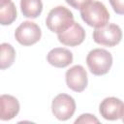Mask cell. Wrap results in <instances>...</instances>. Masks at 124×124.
Segmentation results:
<instances>
[{
	"label": "cell",
	"mask_w": 124,
	"mask_h": 124,
	"mask_svg": "<svg viewBox=\"0 0 124 124\" xmlns=\"http://www.w3.org/2000/svg\"><path fill=\"white\" fill-rule=\"evenodd\" d=\"M67 86L75 92H82L88 83L87 72L81 65H75L65 74Z\"/></svg>",
	"instance_id": "52a82bcc"
},
{
	"label": "cell",
	"mask_w": 124,
	"mask_h": 124,
	"mask_svg": "<svg viewBox=\"0 0 124 124\" xmlns=\"http://www.w3.org/2000/svg\"><path fill=\"white\" fill-rule=\"evenodd\" d=\"M121 119H122V121L124 122V114H123V116H122V118H121Z\"/></svg>",
	"instance_id": "ac0fdd59"
},
{
	"label": "cell",
	"mask_w": 124,
	"mask_h": 124,
	"mask_svg": "<svg viewBox=\"0 0 124 124\" xmlns=\"http://www.w3.org/2000/svg\"><path fill=\"white\" fill-rule=\"evenodd\" d=\"M99 111L107 120L120 119L124 114V103L116 97L105 98L99 106Z\"/></svg>",
	"instance_id": "ba28073f"
},
{
	"label": "cell",
	"mask_w": 124,
	"mask_h": 124,
	"mask_svg": "<svg viewBox=\"0 0 124 124\" xmlns=\"http://www.w3.org/2000/svg\"><path fill=\"white\" fill-rule=\"evenodd\" d=\"M73 53L65 47H54L46 55L47 62L56 68H65L73 63Z\"/></svg>",
	"instance_id": "8fae6325"
},
{
	"label": "cell",
	"mask_w": 124,
	"mask_h": 124,
	"mask_svg": "<svg viewBox=\"0 0 124 124\" xmlns=\"http://www.w3.org/2000/svg\"><path fill=\"white\" fill-rule=\"evenodd\" d=\"M73 13L64 6H57L51 9L46 18V27L54 33H61L74 23Z\"/></svg>",
	"instance_id": "7a4b0ae2"
},
{
	"label": "cell",
	"mask_w": 124,
	"mask_h": 124,
	"mask_svg": "<svg viewBox=\"0 0 124 124\" xmlns=\"http://www.w3.org/2000/svg\"><path fill=\"white\" fill-rule=\"evenodd\" d=\"M51 110L53 115L58 120H68L74 115L76 111V102L74 98L68 94H58L52 100Z\"/></svg>",
	"instance_id": "5b68a950"
},
{
	"label": "cell",
	"mask_w": 124,
	"mask_h": 124,
	"mask_svg": "<svg viewBox=\"0 0 124 124\" xmlns=\"http://www.w3.org/2000/svg\"><path fill=\"white\" fill-rule=\"evenodd\" d=\"M86 64L93 75L103 76L108 74L111 68L112 55L104 48H94L88 52Z\"/></svg>",
	"instance_id": "3957f363"
},
{
	"label": "cell",
	"mask_w": 124,
	"mask_h": 124,
	"mask_svg": "<svg viewBox=\"0 0 124 124\" xmlns=\"http://www.w3.org/2000/svg\"><path fill=\"white\" fill-rule=\"evenodd\" d=\"M117 15H124V0H108Z\"/></svg>",
	"instance_id": "2e32d148"
},
{
	"label": "cell",
	"mask_w": 124,
	"mask_h": 124,
	"mask_svg": "<svg viewBox=\"0 0 124 124\" xmlns=\"http://www.w3.org/2000/svg\"><path fill=\"white\" fill-rule=\"evenodd\" d=\"M92 37L94 42L99 45L114 46L118 45L122 39V30L115 23H107L104 26L95 28Z\"/></svg>",
	"instance_id": "277c9868"
},
{
	"label": "cell",
	"mask_w": 124,
	"mask_h": 124,
	"mask_svg": "<svg viewBox=\"0 0 124 124\" xmlns=\"http://www.w3.org/2000/svg\"><path fill=\"white\" fill-rule=\"evenodd\" d=\"M42 31L39 25L33 21H23L15 31L16 40L22 46H32L40 41Z\"/></svg>",
	"instance_id": "8992f818"
},
{
	"label": "cell",
	"mask_w": 124,
	"mask_h": 124,
	"mask_svg": "<svg viewBox=\"0 0 124 124\" xmlns=\"http://www.w3.org/2000/svg\"><path fill=\"white\" fill-rule=\"evenodd\" d=\"M18 100L8 94H3L0 97V119L3 121L11 120L19 112Z\"/></svg>",
	"instance_id": "30bf717a"
},
{
	"label": "cell",
	"mask_w": 124,
	"mask_h": 124,
	"mask_svg": "<svg viewBox=\"0 0 124 124\" xmlns=\"http://www.w3.org/2000/svg\"><path fill=\"white\" fill-rule=\"evenodd\" d=\"M80 16L87 25L98 28L108 22L109 13L102 2L92 0L80 9Z\"/></svg>",
	"instance_id": "6da1fadb"
},
{
	"label": "cell",
	"mask_w": 124,
	"mask_h": 124,
	"mask_svg": "<svg viewBox=\"0 0 124 124\" xmlns=\"http://www.w3.org/2000/svg\"><path fill=\"white\" fill-rule=\"evenodd\" d=\"M20 10L25 17L36 18L43 11V2L42 0H20Z\"/></svg>",
	"instance_id": "4fadbf2b"
},
{
	"label": "cell",
	"mask_w": 124,
	"mask_h": 124,
	"mask_svg": "<svg viewBox=\"0 0 124 124\" xmlns=\"http://www.w3.org/2000/svg\"><path fill=\"white\" fill-rule=\"evenodd\" d=\"M16 8L12 0H0V23L10 25L16 18Z\"/></svg>",
	"instance_id": "7c38bea8"
},
{
	"label": "cell",
	"mask_w": 124,
	"mask_h": 124,
	"mask_svg": "<svg viewBox=\"0 0 124 124\" xmlns=\"http://www.w3.org/2000/svg\"><path fill=\"white\" fill-rule=\"evenodd\" d=\"M57 39L61 44L65 46H76L84 41L85 30L79 23L74 21V23L68 29L57 34Z\"/></svg>",
	"instance_id": "9c48e42d"
},
{
	"label": "cell",
	"mask_w": 124,
	"mask_h": 124,
	"mask_svg": "<svg viewBox=\"0 0 124 124\" xmlns=\"http://www.w3.org/2000/svg\"><path fill=\"white\" fill-rule=\"evenodd\" d=\"M75 123H99V119L90 113H83L76 119Z\"/></svg>",
	"instance_id": "9a60e30c"
},
{
	"label": "cell",
	"mask_w": 124,
	"mask_h": 124,
	"mask_svg": "<svg viewBox=\"0 0 124 124\" xmlns=\"http://www.w3.org/2000/svg\"><path fill=\"white\" fill-rule=\"evenodd\" d=\"M0 48H1L0 68L1 70H5L13 65L16 58V50L14 46L8 43H2Z\"/></svg>",
	"instance_id": "5bb4252c"
},
{
	"label": "cell",
	"mask_w": 124,
	"mask_h": 124,
	"mask_svg": "<svg viewBox=\"0 0 124 124\" xmlns=\"http://www.w3.org/2000/svg\"><path fill=\"white\" fill-rule=\"evenodd\" d=\"M67 2L68 5H70L71 7H73L74 9H81L82 7H84L86 4H88L90 1L92 0H65Z\"/></svg>",
	"instance_id": "e0dca14e"
}]
</instances>
